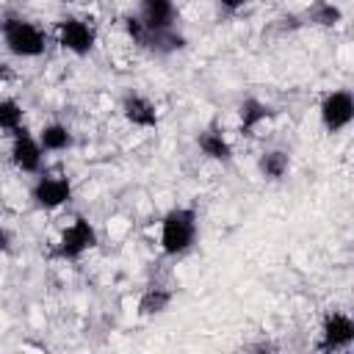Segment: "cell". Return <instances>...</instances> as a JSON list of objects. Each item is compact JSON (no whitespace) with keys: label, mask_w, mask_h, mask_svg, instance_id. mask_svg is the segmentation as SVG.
Here are the masks:
<instances>
[{"label":"cell","mask_w":354,"mask_h":354,"mask_svg":"<svg viewBox=\"0 0 354 354\" xmlns=\"http://www.w3.org/2000/svg\"><path fill=\"white\" fill-rule=\"evenodd\" d=\"M133 14L144 30L136 47L152 55H171L185 47V36L180 30V8L174 0H138Z\"/></svg>","instance_id":"cell-1"},{"label":"cell","mask_w":354,"mask_h":354,"mask_svg":"<svg viewBox=\"0 0 354 354\" xmlns=\"http://www.w3.org/2000/svg\"><path fill=\"white\" fill-rule=\"evenodd\" d=\"M202 235V216L196 205H171L158 221V249L169 260L188 257Z\"/></svg>","instance_id":"cell-2"},{"label":"cell","mask_w":354,"mask_h":354,"mask_svg":"<svg viewBox=\"0 0 354 354\" xmlns=\"http://www.w3.org/2000/svg\"><path fill=\"white\" fill-rule=\"evenodd\" d=\"M0 44L17 61H39L47 55L53 44V33L25 14H6L0 17Z\"/></svg>","instance_id":"cell-3"},{"label":"cell","mask_w":354,"mask_h":354,"mask_svg":"<svg viewBox=\"0 0 354 354\" xmlns=\"http://www.w3.org/2000/svg\"><path fill=\"white\" fill-rule=\"evenodd\" d=\"M53 44L72 58H88L100 44V28L83 14H64L50 28Z\"/></svg>","instance_id":"cell-4"},{"label":"cell","mask_w":354,"mask_h":354,"mask_svg":"<svg viewBox=\"0 0 354 354\" xmlns=\"http://www.w3.org/2000/svg\"><path fill=\"white\" fill-rule=\"evenodd\" d=\"M100 246V230L91 218L86 216H75L72 221H66L50 249V257L53 260H61V263H77L83 260L88 252H94Z\"/></svg>","instance_id":"cell-5"},{"label":"cell","mask_w":354,"mask_h":354,"mask_svg":"<svg viewBox=\"0 0 354 354\" xmlns=\"http://www.w3.org/2000/svg\"><path fill=\"white\" fill-rule=\"evenodd\" d=\"M30 205L41 213H55V210H64L72 199H75V183L69 174L64 171H39L33 177V185H30Z\"/></svg>","instance_id":"cell-6"},{"label":"cell","mask_w":354,"mask_h":354,"mask_svg":"<svg viewBox=\"0 0 354 354\" xmlns=\"http://www.w3.org/2000/svg\"><path fill=\"white\" fill-rule=\"evenodd\" d=\"M318 124L326 136H340L354 124V91L340 86L329 88L318 100Z\"/></svg>","instance_id":"cell-7"},{"label":"cell","mask_w":354,"mask_h":354,"mask_svg":"<svg viewBox=\"0 0 354 354\" xmlns=\"http://www.w3.org/2000/svg\"><path fill=\"white\" fill-rule=\"evenodd\" d=\"M354 346V315L348 310H326L318 326L315 348L324 354H340Z\"/></svg>","instance_id":"cell-8"},{"label":"cell","mask_w":354,"mask_h":354,"mask_svg":"<svg viewBox=\"0 0 354 354\" xmlns=\"http://www.w3.org/2000/svg\"><path fill=\"white\" fill-rule=\"evenodd\" d=\"M8 138H11V144H8V160H11V166H14L19 174L36 177L39 171H44L47 152L41 149L36 133H33L28 124L19 127L17 133H11Z\"/></svg>","instance_id":"cell-9"},{"label":"cell","mask_w":354,"mask_h":354,"mask_svg":"<svg viewBox=\"0 0 354 354\" xmlns=\"http://www.w3.org/2000/svg\"><path fill=\"white\" fill-rule=\"evenodd\" d=\"M119 113L136 130L149 133V130H158L160 127V108H158V102L149 94L138 91V88H127L119 97Z\"/></svg>","instance_id":"cell-10"},{"label":"cell","mask_w":354,"mask_h":354,"mask_svg":"<svg viewBox=\"0 0 354 354\" xmlns=\"http://www.w3.org/2000/svg\"><path fill=\"white\" fill-rule=\"evenodd\" d=\"M277 113H279V111H277L271 102H266L263 97L249 94V97H243L241 105H238V133L246 136V138H252V136H257L263 127H268V124L277 119Z\"/></svg>","instance_id":"cell-11"},{"label":"cell","mask_w":354,"mask_h":354,"mask_svg":"<svg viewBox=\"0 0 354 354\" xmlns=\"http://www.w3.org/2000/svg\"><path fill=\"white\" fill-rule=\"evenodd\" d=\"M194 144H196L199 155H202L205 160H210V163L227 166V163L235 160V144H232V138L224 133V127H218V124L202 127V130L196 133Z\"/></svg>","instance_id":"cell-12"},{"label":"cell","mask_w":354,"mask_h":354,"mask_svg":"<svg viewBox=\"0 0 354 354\" xmlns=\"http://www.w3.org/2000/svg\"><path fill=\"white\" fill-rule=\"evenodd\" d=\"M36 138H39V144H41V149H44L47 155H64V152L75 149V144H77V136H75L72 124H66V122H61V119L44 122V124L36 130Z\"/></svg>","instance_id":"cell-13"},{"label":"cell","mask_w":354,"mask_h":354,"mask_svg":"<svg viewBox=\"0 0 354 354\" xmlns=\"http://www.w3.org/2000/svg\"><path fill=\"white\" fill-rule=\"evenodd\" d=\"M254 169L266 183H282L293 169V155L285 147H268L257 155Z\"/></svg>","instance_id":"cell-14"},{"label":"cell","mask_w":354,"mask_h":354,"mask_svg":"<svg viewBox=\"0 0 354 354\" xmlns=\"http://www.w3.org/2000/svg\"><path fill=\"white\" fill-rule=\"evenodd\" d=\"M171 304H174V290L171 288H166V285H147L138 293L136 315L138 318H158V315L169 313Z\"/></svg>","instance_id":"cell-15"},{"label":"cell","mask_w":354,"mask_h":354,"mask_svg":"<svg viewBox=\"0 0 354 354\" xmlns=\"http://www.w3.org/2000/svg\"><path fill=\"white\" fill-rule=\"evenodd\" d=\"M343 19L346 14L335 0H313L307 8V22L315 28H337Z\"/></svg>","instance_id":"cell-16"},{"label":"cell","mask_w":354,"mask_h":354,"mask_svg":"<svg viewBox=\"0 0 354 354\" xmlns=\"http://www.w3.org/2000/svg\"><path fill=\"white\" fill-rule=\"evenodd\" d=\"M25 119H28V111L17 97H11V94L0 97V133L3 136H11L19 127H25L28 124Z\"/></svg>","instance_id":"cell-17"},{"label":"cell","mask_w":354,"mask_h":354,"mask_svg":"<svg viewBox=\"0 0 354 354\" xmlns=\"http://www.w3.org/2000/svg\"><path fill=\"white\" fill-rule=\"evenodd\" d=\"M14 243H17L14 241V232L0 221V254H11L14 252Z\"/></svg>","instance_id":"cell-18"},{"label":"cell","mask_w":354,"mask_h":354,"mask_svg":"<svg viewBox=\"0 0 354 354\" xmlns=\"http://www.w3.org/2000/svg\"><path fill=\"white\" fill-rule=\"evenodd\" d=\"M249 3H252V0H216L218 11H224V14H238V11H243Z\"/></svg>","instance_id":"cell-19"},{"label":"cell","mask_w":354,"mask_h":354,"mask_svg":"<svg viewBox=\"0 0 354 354\" xmlns=\"http://www.w3.org/2000/svg\"><path fill=\"white\" fill-rule=\"evenodd\" d=\"M66 3H75V0H66Z\"/></svg>","instance_id":"cell-20"}]
</instances>
